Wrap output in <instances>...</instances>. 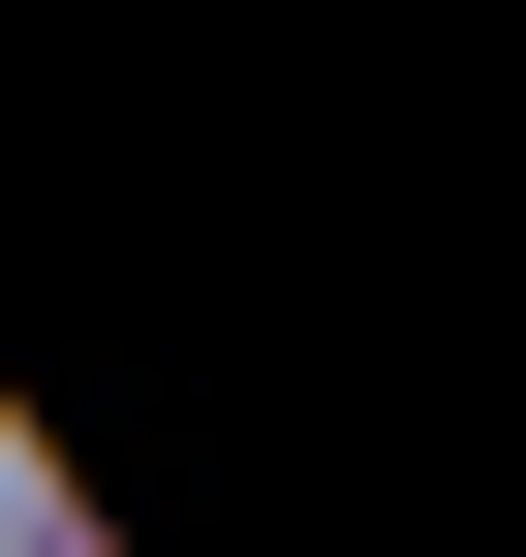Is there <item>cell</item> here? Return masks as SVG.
Instances as JSON below:
<instances>
[{
  "label": "cell",
  "mask_w": 526,
  "mask_h": 557,
  "mask_svg": "<svg viewBox=\"0 0 526 557\" xmlns=\"http://www.w3.org/2000/svg\"><path fill=\"white\" fill-rule=\"evenodd\" d=\"M0 557H93V527H62V496H0Z\"/></svg>",
  "instance_id": "6da1fadb"
}]
</instances>
